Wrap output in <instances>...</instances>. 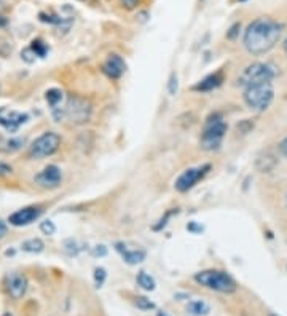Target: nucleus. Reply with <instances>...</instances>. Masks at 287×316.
Segmentation results:
<instances>
[{"label":"nucleus","mask_w":287,"mask_h":316,"mask_svg":"<svg viewBox=\"0 0 287 316\" xmlns=\"http://www.w3.org/2000/svg\"><path fill=\"white\" fill-rule=\"evenodd\" d=\"M283 35V24L270 16H260L244 31L242 45L252 56H262L276 47Z\"/></svg>","instance_id":"1"},{"label":"nucleus","mask_w":287,"mask_h":316,"mask_svg":"<svg viewBox=\"0 0 287 316\" xmlns=\"http://www.w3.org/2000/svg\"><path fill=\"white\" fill-rule=\"evenodd\" d=\"M193 279L203 287L220 292V294H233L236 291V281L228 275L227 271L222 270H203L196 273Z\"/></svg>","instance_id":"2"},{"label":"nucleus","mask_w":287,"mask_h":316,"mask_svg":"<svg viewBox=\"0 0 287 316\" xmlns=\"http://www.w3.org/2000/svg\"><path fill=\"white\" fill-rule=\"evenodd\" d=\"M225 133H227V123L224 121V118H222L219 113L211 115V117L206 120L203 134H201V138H199L201 149L207 150V152L217 150L222 146Z\"/></svg>","instance_id":"3"},{"label":"nucleus","mask_w":287,"mask_h":316,"mask_svg":"<svg viewBox=\"0 0 287 316\" xmlns=\"http://www.w3.org/2000/svg\"><path fill=\"white\" fill-rule=\"evenodd\" d=\"M242 99L249 109H252L255 112H263L268 109L273 103V99H275V88H273L271 82L247 86V88L244 90Z\"/></svg>","instance_id":"4"},{"label":"nucleus","mask_w":287,"mask_h":316,"mask_svg":"<svg viewBox=\"0 0 287 316\" xmlns=\"http://www.w3.org/2000/svg\"><path fill=\"white\" fill-rule=\"evenodd\" d=\"M276 72L270 64L265 62H252L249 64L247 67H244V70L238 77V85L247 88V86L258 85V83H267L271 82L275 78Z\"/></svg>","instance_id":"5"},{"label":"nucleus","mask_w":287,"mask_h":316,"mask_svg":"<svg viewBox=\"0 0 287 316\" xmlns=\"http://www.w3.org/2000/svg\"><path fill=\"white\" fill-rule=\"evenodd\" d=\"M93 105L86 98L82 96H70L67 99V104L64 107V115L69 118L72 123L83 125L91 118Z\"/></svg>","instance_id":"6"},{"label":"nucleus","mask_w":287,"mask_h":316,"mask_svg":"<svg viewBox=\"0 0 287 316\" xmlns=\"http://www.w3.org/2000/svg\"><path fill=\"white\" fill-rule=\"evenodd\" d=\"M61 146V138L53 131L43 133L37 139L32 142L31 149H29V155L34 158H45L53 155Z\"/></svg>","instance_id":"7"},{"label":"nucleus","mask_w":287,"mask_h":316,"mask_svg":"<svg viewBox=\"0 0 287 316\" xmlns=\"http://www.w3.org/2000/svg\"><path fill=\"white\" fill-rule=\"evenodd\" d=\"M209 171H211V164H201V166H196V168H189V169H185V171L182 172V174L176 179L174 189H176L177 192H181V193L189 192V190L193 189V187H195Z\"/></svg>","instance_id":"8"},{"label":"nucleus","mask_w":287,"mask_h":316,"mask_svg":"<svg viewBox=\"0 0 287 316\" xmlns=\"http://www.w3.org/2000/svg\"><path fill=\"white\" fill-rule=\"evenodd\" d=\"M34 181L37 185H40L42 189L53 190L57 189L62 182V172L61 169L56 166V164H48L47 168H43L37 176L34 177Z\"/></svg>","instance_id":"9"},{"label":"nucleus","mask_w":287,"mask_h":316,"mask_svg":"<svg viewBox=\"0 0 287 316\" xmlns=\"http://www.w3.org/2000/svg\"><path fill=\"white\" fill-rule=\"evenodd\" d=\"M40 214H42L40 208L27 206V208H23V210H18L16 212H13L8 217V222L14 227H24V225L32 224L34 220H37L40 217Z\"/></svg>","instance_id":"10"},{"label":"nucleus","mask_w":287,"mask_h":316,"mask_svg":"<svg viewBox=\"0 0 287 316\" xmlns=\"http://www.w3.org/2000/svg\"><path fill=\"white\" fill-rule=\"evenodd\" d=\"M126 70V62L120 54H109L107 59L102 64V72L104 74L112 78V80H118V78L125 74Z\"/></svg>","instance_id":"11"},{"label":"nucleus","mask_w":287,"mask_h":316,"mask_svg":"<svg viewBox=\"0 0 287 316\" xmlns=\"http://www.w3.org/2000/svg\"><path fill=\"white\" fill-rule=\"evenodd\" d=\"M115 249L118 251L121 259L129 265H138L145 261V257H147V253L144 249H128L125 243H117L115 244Z\"/></svg>","instance_id":"12"},{"label":"nucleus","mask_w":287,"mask_h":316,"mask_svg":"<svg viewBox=\"0 0 287 316\" xmlns=\"http://www.w3.org/2000/svg\"><path fill=\"white\" fill-rule=\"evenodd\" d=\"M224 80H225L224 70H217V72H214V74H209L207 77H204L203 80H199L195 86H193V90L198 93L212 91L215 88H219V86L224 83Z\"/></svg>","instance_id":"13"},{"label":"nucleus","mask_w":287,"mask_h":316,"mask_svg":"<svg viewBox=\"0 0 287 316\" xmlns=\"http://www.w3.org/2000/svg\"><path fill=\"white\" fill-rule=\"evenodd\" d=\"M27 289V279L24 275L13 273L8 279V292L13 299H21L26 294Z\"/></svg>","instance_id":"14"},{"label":"nucleus","mask_w":287,"mask_h":316,"mask_svg":"<svg viewBox=\"0 0 287 316\" xmlns=\"http://www.w3.org/2000/svg\"><path fill=\"white\" fill-rule=\"evenodd\" d=\"M26 121H27V115L19 113V112H11L6 115V117H0V125H3L8 131H16Z\"/></svg>","instance_id":"15"},{"label":"nucleus","mask_w":287,"mask_h":316,"mask_svg":"<svg viewBox=\"0 0 287 316\" xmlns=\"http://www.w3.org/2000/svg\"><path fill=\"white\" fill-rule=\"evenodd\" d=\"M255 164L262 172H270L273 168L276 166V158L273 155H270V154H263V155H260L257 158Z\"/></svg>","instance_id":"16"},{"label":"nucleus","mask_w":287,"mask_h":316,"mask_svg":"<svg viewBox=\"0 0 287 316\" xmlns=\"http://www.w3.org/2000/svg\"><path fill=\"white\" fill-rule=\"evenodd\" d=\"M24 144V139L19 138H11V139H0V152H16Z\"/></svg>","instance_id":"17"},{"label":"nucleus","mask_w":287,"mask_h":316,"mask_svg":"<svg viewBox=\"0 0 287 316\" xmlns=\"http://www.w3.org/2000/svg\"><path fill=\"white\" fill-rule=\"evenodd\" d=\"M187 308H189L190 313L196 315V316H204L211 312V307L207 305L204 300H191Z\"/></svg>","instance_id":"18"},{"label":"nucleus","mask_w":287,"mask_h":316,"mask_svg":"<svg viewBox=\"0 0 287 316\" xmlns=\"http://www.w3.org/2000/svg\"><path fill=\"white\" fill-rule=\"evenodd\" d=\"M23 251H26V253H32V254H37V253H42L43 248H45V243H43L40 238H31L23 243Z\"/></svg>","instance_id":"19"},{"label":"nucleus","mask_w":287,"mask_h":316,"mask_svg":"<svg viewBox=\"0 0 287 316\" xmlns=\"http://www.w3.org/2000/svg\"><path fill=\"white\" fill-rule=\"evenodd\" d=\"M138 284L142 287V289H145V291H153L155 286H156L153 276H150L147 271H139V275H138Z\"/></svg>","instance_id":"20"},{"label":"nucleus","mask_w":287,"mask_h":316,"mask_svg":"<svg viewBox=\"0 0 287 316\" xmlns=\"http://www.w3.org/2000/svg\"><path fill=\"white\" fill-rule=\"evenodd\" d=\"M62 91L61 90H56V88H51V90H48L47 91V95H45V99H47V103L51 105V107H56L57 104L62 101Z\"/></svg>","instance_id":"21"},{"label":"nucleus","mask_w":287,"mask_h":316,"mask_svg":"<svg viewBox=\"0 0 287 316\" xmlns=\"http://www.w3.org/2000/svg\"><path fill=\"white\" fill-rule=\"evenodd\" d=\"M136 307H138L139 310H142V312H148V310H153L155 304L147 297H138V299H136Z\"/></svg>","instance_id":"22"},{"label":"nucleus","mask_w":287,"mask_h":316,"mask_svg":"<svg viewBox=\"0 0 287 316\" xmlns=\"http://www.w3.org/2000/svg\"><path fill=\"white\" fill-rule=\"evenodd\" d=\"M179 90V78H177V74L176 72H171L169 75V80H168V91L171 96H174L176 93Z\"/></svg>","instance_id":"23"},{"label":"nucleus","mask_w":287,"mask_h":316,"mask_svg":"<svg viewBox=\"0 0 287 316\" xmlns=\"http://www.w3.org/2000/svg\"><path fill=\"white\" fill-rule=\"evenodd\" d=\"M105 278H107V271L105 268L102 267H96L95 268V283H96V287H102L104 281H105Z\"/></svg>","instance_id":"24"},{"label":"nucleus","mask_w":287,"mask_h":316,"mask_svg":"<svg viewBox=\"0 0 287 316\" xmlns=\"http://www.w3.org/2000/svg\"><path fill=\"white\" fill-rule=\"evenodd\" d=\"M40 230H42L43 235H53L56 232V225L51 220H43L40 224Z\"/></svg>","instance_id":"25"},{"label":"nucleus","mask_w":287,"mask_h":316,"mask_svg":"<svg viewBox=\"0 0 287 316\" xmlns=\"http://www.w3.org/2000/svg\"><path fill=\"white\" fill-rule=\"evenodd\" d=\"M31 48L34 50L35 54H37V56H45V53H47V45H45V43H43L42 40H34Z\"/></svg>","instance_id":"26"},{"label":"nucleus","mask_w":287,"mask_h":316,"mask_svg":"<svg viewBox=\"0 0 287 316\" xmlns=\"http://www.w3.org/2000/svg\"><path fill=\"white\" fill-rule=\"evenodd\" d=\"M177 212V210H172V211H168L166 214H164V217H161L160 220H158V224L156 225H153V230H161L163 227H166V224H168V220H169V217L172 214H176Z\"/></svg>","instance_id":"27"},{"label":"nucleus","mask_w":287,"mask_h":316,"mask_svg":"<svg viewBox=\"0 0 287 316\" xmlns=\"http://www.w3.org/2000/svg\"><path fill=\"white\" fill-rule=\"evenodd\" d=\"M239 29H241V24H239V23L233 24L232 27L228 29V32H227V39H230V40H235V39H236V35L239 34Z\"/></svg>","instance_id":"28"},{"label":"nucleus","mask_w":287,"mask_h":316,"mask_svg":"<svg viewBox=\"0 0 287 316\" xmlns=\"http://www.w3.org/2000/svg\"><path fill=\"white\" fill-rule=\"evenodd\" d=\"M21 56H23V59L26 62H34L35 61V56H37V54H35V52H34L32 48H26L24 52L21 53Z\"/></svg>","instance_id":"29"},{"label":"nucleus","mask_w":287,"mask_h":316,"mask_svg":"<svg viewBox=\"0 0 287 316\" xmlns=\"http://www.w3.org/2000/svg\"><path fill=\"white\" fill-rule=\"evenodd\" d=\"M120 3L123 5L126 10H134V8H138V6H139L141 0H120Z\"/></svg>","instance_id":"30"},{"label":"nucleus","mask_w":287,"mask_h":316,"mask_svg":"<svg viewBox=\"0 0 287 316\" xmlns=\"http://www.w3.org/2000/svg\"><path fill=\"white\" fill-rule=\"evenodd\" d=\"M91 253H93V256H95V257H104L107 254V248L104 246V244H97V246L93 248Z\"/></svg>","instance_id":"31"},{"label":"nucleus","mask_w":287,"mask_h":316,"mask_svg":"<svg viewBox=\"0 0 287 316\" xmlns=\"http://www.w3.org/2000/svg\"><path fill=\"white\" fill-rule=\"evenodd\" d=\"M13 172V168L10 164H6L3 161H0V177H5V176H10Z\"/></svg>","instance_id":"32"},{"label":"nucleus","mask_w":287,"mask_h":316,"mask_svg":"<svg viewBox=\"0 0 287 316\" xmlns=\"http://www.w3.org/2000/svg\"><path fill=\"white\" fill-rule=\"evenodd\" d=\"M278 150H279V154H281L284 158H287V136H286V138H283L281 141H279V144H278Z\"/></svg>","instance_id":"33"},{"label":"nucleus","mask_w":287,"mask_h":316,"mask_svg":"<svg viewBox=\"0 0 287 316\" xmlns=\"http://www.w3.org/2000/svg\"><path fill=\"white\" fill-rule=\"evenodd\" d=\"M187 230H190V232H193V233H199V232H203V227L196 225L195 222H190V224L187 225Z\"/></svg>","instance_id":"34"},{"label":"nucleus","mask_w":287,"mask_h":316,"mask_svg":"<svg viewBox=\"0 0 287 316\" xmlns=\"http://www.w3.org/2000/svg\"><path fill=\"white\" fill-rule=\"evenodd\" d=\"M6 230H8V228H6V225L3 224L2 220H0V240H2L3 236L6 235Z\"/></svg>","instance_id":"35"},{"label":"nucleus","mask_w":287,"mask_h":316,"mask_svg":"<svg viewBox=\"0 0 287 316\" xmlns=\"http://www.w3.org/2000/svg\"><path fill=\"white\" fill-rule=\"evenodd\" d=\"M284 52H286V54H287V37H286V40H284Z\"/></svg>","instance_id":"36"},{"label":"nucleus","mask_w":287,"mask_h":316,"mask_svg":"<svg viewBox=\"0 0 287 316\" xmlns=\"http://www.w3.org/2000/svg\"><path fill=\"white\" fill-rule=\"evenodd\" d=\"M158 316H168V315H164V313H158Z\"/></svg>","instance_id":"37"},{"label":"nucleus","mask_w":287,"mask_h":316,"mask_svg":"<svg viewBox=\"0 0 287 316\" xmlns=\"http://www.w3.org/2000/svg\"><path fill=\"white\" fill-rule=\"evenodd\" d=\"M3 316H13V315H11V313H5Z\"/></svg>","instance_id":"38"},{"label":"nucleus","mask_w":287,"mask_h":316,"mask_svg":"<svg viewBox=\"0 0 287 316\" xmlns=\"http://www.w3.org/2000/svg\"><path fill=\"white\" fill-rule=\"evenodd\" d=\"M270 316H278V315H273V313H271V315H270Z\"/></svg>","instance_id":"39"},{"label":"nucleus","mask_w":287,"mask_h":316,"mask_svg":"<svg viewBox=\"0 0 287 316\" xmlns=\"http://www.w3.org/2000/svg\"><path fill=\"white\" fill-rule=\"evenodd\" d=\"M239 2H246V0H239Z\"/></svg>","instance_id":"40"}]
</instances>
